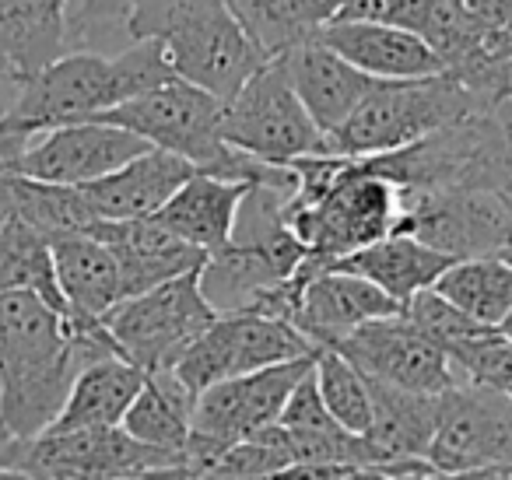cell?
Returning a JSON list of instances; mask_svg holds the SVG:
<instances>
[{"mask_svg":"<svg viewBox=\"0 0 512 480\" xmlns=\"http://www.w3.org/2000/svg\"><path fill=\"white\" fill-rule=\"evenodd\" d=\"M281 67H285L288 81L299 92V99L306 102V109L313 113V120L323 130H337L351 113H355L358 102L369 95V88L379 78H369L365 71H358L355 64L334 53L320 39H302L292 50L281 53Z\"/></svg>","mask_w":512,"mask_h":480,"instance_id":"20","label":"cell"},{"mask_svg":"<svg viewBox=\"0 0 512 480\" xmlns=\"http://www.w3.org/2000/svg\"><path fill=\"white\" fill-rule=\"evenodd\" d=\"M449 365L467 382L512 389V337H505V333H498L495 326H491L481 337L456 347V351L449 354Z\"/></svg>","mask_w":512,"mask_h":480,"instance_id":"35","label":"cell"},{"mask_svg":"<svg viewBox=\"0 0 512 480\" xmlns=\"http://www.w3.org/2000/svg\"><path fill=\"white\" fill-rule=\"evenodd\" d=\"M221 137L235 151H246L267 165H292L299 158L330 151L327 130L313 120L278 57L267 60L225 102Z\"/></svg>","mask_w":512,"mask_h":480,"instance_id":"7","label":"cell"},{"mask_svg":"<svg viewBox=\"0 0 512 480\" xmlns=\"http://www.w3.org/2000/svg\"><path fill=\"white\" fill-rule=\"evenodd\" d=\"M481 106L488 102L453 71L425 78H379L355 113L330 130L327 144L334 155H379L421 141Z\"/></svg>","mask_w":512,"mask_h":480,"instance_id":"5","label":"cell"},{"mask_svg":"<svg viewBox=\"0 0 512 480\" xmlns=\"http://www.w3.org/2000/svg\"><path fill=\"white\" fill-rule=\"evenodd\" d=\"M334 351H341L369 379L418 389V393H442L453 382H460V375L449 365L446 351L435 347L404 316V309L393 312V316L369 319L365 326H358L348 337L337 340Z\"/></svg>","mask_w":512,"mask_h":480,"instance_id":"14","label":"cell"},{"mask_svg":"<svg viewBox=\"0 0 512 480\" xmlns=\"http://www.w3.org/2000/svg\"><path fill=\"white\" fill-rule=\"evenodd\" d=\"M484 183L512 204V99L484 109Z\"/></svg>","mask_w":512,"mask_h":480,"instance_id":"36","label":"cell"},{"mask_svg":"<svg viewBox=\"0 0 512 480\" xmlns=\"http://www.w3.org/2000/svg\"><path fill=\"white\" fill-rule=\"evenodd\" d=\"M320 347L306 337L295 323L260 312H232L218 316L176 361V375L193 389L214 386L242 372H256L264 365H278L288 358H306Z\"/></svg>","mask_w":512,"mask_h":480,"instance_id":"12","label":"cell"},{"mask_svg":"<svg viewBox=\"0 0 512 480\" xmlns=\"http://www.w3.org/2000/svg\"><path fill=\"white\" fill-rule=\"evenodd\" d=\"M130 39H158L179 78L225 102L267 64L228 0H137Z\"/></svg>","mask_w":512,"mask_h":480,"instance_id":"3","label":"cell"},{"mask_svg":"<svg viewBox=\"0 0 512 480\" xmlns=\"http://www.w3.org/2000/svg\"><path fill=\"white\" fill-rule=\"evenodd\" d=\"M144 386V368L127 361L123 354H106L78 372L53 431L74 428H116L127 417L134 396ZM50 431V428H46Z\"/></svg>","mask_w":512,"mask_h":480,"instance_id":"24","label":"cell"},{"mask_svg":"<svg viewBox=\"0 0 512 480\" xmlns=\"http://www.w3.org/2000/svg\"><path fill=\"white\" fill-rule=\"evenodd\" d=\"M249 183H235V179H221L211 172H193L162 207L155 218L162 221L169 232L186 239L190 246L204 249L207 256L221 249L232 235L235 211L246 193Z\"/></svg>","mask_w":512,"mask_h":480,"instance_id":"23","label":"cell"},{"mask_svg":"<svg viewBox=\"0 0 512 480\" xmlns=\"http://www.w3.org/2000/svg\"><path fill=\"white\" fill-rule=\"evenodd\" d=\"M137 0H67V50L120 53L130 46V11Z\"/></svg>","mask_w":512,"mask_h":480,"instance_id":"33","label":"cell"},{"mask_svg":"<svg viewBox=\"0 0 512 480\" xmlns=\"http://www.w3.org/2000/svg\"><path fill=\"white\" fill-rule=\"evenodd\" d=\"M0 445H4V435H0Z\"/></svg>","mask_w":512,"mask_h":480,"instance_id":"45","label":"cell"},{"mask_svg":"<svg viewBox=\"0 0 512 480\" xmlns=\"http://www.w3.org/2000/svg\"><path fill=\"white\" fill-rule=\"evenodd\" d=\"M0 291H36L67 316L53 263V242L18 214L0 228Z\"/></svg>","mask_w":512,"mask_h":480,"instance_id":"30","label":"cell"},{"mask_svg":"<svg viewBox=\"0 0 512 480\" xmlns=\"http://www.w3.org/2000/svg\"><path fill=\"white\" fill-rule=\"evenodd\" d=\"M502 256H505V260H512V239H509V246H505V253H502Z\"/></svg>","mask_w":512,"mask_h":480,"instance_id":"44","label":"cell"},{"mask_svg":"<svg viewBox=\"0 0 512 480\" xmlns=\"http://www.w3.org/2000/svg\"><path fill=\"white\" fill-rule=\"evenodd\" d=\"M316 354L264 365L256 372L232 375V379H221L214 386L200 389L197 403H193V431L218 438V442H239V438L260 431L264 424L278 421L281 407L288 403L302 375L313 368Z\"/></svg>","mask_w":512,"mask_h":480,"instance_id":"15","label":"cell"},{"mask_svg":"<svg viewBox=\"0 0 512 480\" xmlns=\"http://www.w3.org/2000/svg\"><path fill=\"white\" fill-rule=\"evenodd\" d=\"M463 8H467L470 22L484 32V53H488L491 39L512 25V0H463Z\"/></svg>","mask_w":512,"mask_h":480,"instance_id":"39","label":"cell"},{"mask_svg":"<svg viewBox=\"0 0 512 480\" xmlns=\"http://www.w3.org/2000/svg\"><path fill=\"white\" fill-rule=\"evenodd\" d=\"M288 225L316 267H334L355 249L397 228L400 190L365 155H309L292 162Z\"/></svg>","mask_w":512,"mask_h":480,"instance_id":"2","label":"cell"},{"mask_svg":"<svg viewBox=\"0 0 512 480\" xmlns=\"http://www.w3.org/2000/svg\"><path fill=\"white\" fill-rule=\"evenodd\" d=\"M449 263H453V256L439 253L428 242L414 239L407 232H390L383 239L348 253L334 267L365 277L376 288H383L390 298H397L400 305H407L418 291L432 288Z\"/></svg>","mask_w":512,"mask_h":480,"instance_id":"22","label":"cell"},{"mask_svg":"<svg viewBox=\"0 0 512 480\" xmlns=\"http://www.w3.org/2000/svg\"><path fill=\"white\" fill-rule=\"evenodd\" d=\"M120 354L102 323H71L36 291H0V435L53 428L85 365Z\"/></svg>","mask_w":512,"mask_h":480,"instance_id":"1","label":"cell"},{"mask_svg":"<svg viewBox=\"0 0 512 480\" xmlns=\"http://www.w3.org/2000/svg\"><path fill=\"white\" fill-rule=\"evenodd\" d=\"M344 0H228L232 15L242 22L267 60L281 57L302 39H313L334 22Z\"/></svg>","mask_w":512,"mask_h":480,"instance_id":"28","label":"cell"},{"mask_svg":"<svg viewBox=\"0 0 512 480\" xmlns=\"http://www.w3.org/2000/svg\"><path fill=\"white\" fill-rule=\"evenodd\" d=\"M193 165L186 158L172 155L165 148H148L127 165L113 169L109 176L92 179L81 186L88 207L99 221H127V218H151L158 207L193 176Z\"/></svg>","mask_w":512,"mask_h":480,"instance_id":"19","label":"cell"},{"mask_svg":"<svg viewBox=\"0 0 512 480\" xmlns=\"http://www.w3.org/2000/svg\"><path fill=\"white\" fill-rule=\"evenodd\" d=\"M460 81H467L484 102H498V99H512V57L495 60V64L474 67L467 74H456Z\"/></svg>","mask_w":512,"mask_h":480,"instance_id":"38","label":"cell"},{"mask_svg":"<svg viewBox=\"0 0 512 480\" xmlns=\"http://www.w3.org/2000/svg\"><path fill=\"white\" fill-rule=\"evenodd\" d=\"M428 463L439 477H512V393L453 382L439 393Z\"/></svg>","mask_w":512,"mask_h":480,"instance_id":"9","label":"cell"},{"mask_svg":"<svg viewBox=\"0 0 512 480\" xmlns=\"http://www.w3.org/2000/svg\"><path fill=\"white\" fill-rule=\"evenodd\" d=\"M404 316L411 319V323L418 326V330L425 333L435 347H442L446 358L456 351V347L467 344V340H474V337H481L484 330H491V326L477 323L474 316H467L460 305H453L435 288L418 291V295L404 305Z\"/></svg>","mask_w":512,"mask_h":480,"instance_id":"34","label":"cell"},{"mask_svg":"<svg viewBox=\"0 0 512 480\" xmlns=\"http://www.w3.org/2000/svg\"><path fill=\"white\" fill-rule=\"evenodd\" d=\"M400 309H404V305H400L397 298H390L383 288H376V284L365 281V277L348 274V270H337V267H316L313 263L292 323L299 326L316 347H334L337 340L348 337L358 326H365L369 319L393 316V312H400Z\"/></svg>","mask_w":512,"mask_h":480,"instance_id":"16","label":"cell"},{"mask_svg":"<svg viewBox=\"0 0 512 480\" xmlns=\"http://www.w3.org/2000/svg\"><path fill=\"white\" fill-rule=\"evenodd\" d=\"M509 393H512V389H509Z\"/></svg>","mask_w":512,"mask_h":480,"instance_id":"46","label":"cell"},{"mask_svg":"<svg viewBox=\"0 0 512 480\" xmlns=\"http://www.w3.org/2000/svg\"><path fill=\"white\" fill-rule=\"evenodd\" d=\"M127 102L116 57L92 50H67L22 85L11 113L0 120V134L32 141L67 123L99 120L106 109Z\"/></svg>","mask_w":512,"mask_h":480,"instance_id":"10","label":"cell"},{"mask_svg":"<svg viewBox=\"0 0 512 480\" xmlns=\"http://www.w3.org/2000/svg\"><path fill=\"white\" fill-rule=\"evenodd\" d=\"M0 473L18 477H179V456L116 428L43 431L0 445Z\"/></svg>","mask_w":512,"mask_h":480,"instance_id":"6","label":"cell"},{"mask_svg":"<svg viewBox=\"0 0 512 480\" xmlns=\"http://www.w3.org/2000/svg\"><path fill=\"white\" fill-rule=\"evenodd\" d=\"M495 330H498V333H505V337H512V309L505 312V316H502V323H498Z\"/></svg>","mask_w":512,"mask_h":480,"instance_id":"43","label":"cell"},{"mask_svg":"<svg viewBox=\"0 0 512 480\" xmlns=\"http://www.w3.org/2000/svg\"><path fill=\"white\" fill-rule=\"evenodd\" d=\"M313 368H316V386H320L323 403H327L330 414L348 431L365 435L372 424V393L362 368L351 365L334 347H320Z\"/></svg>","mask_w":512,"mask_h":480,"instance_id":"32","label":"cell"},{"mask_svg":"<svg viewBox=\"0 0 512 480\" xmlns=\"http://www.w3.org/2000/svg\"><path fill=\"white\" fill-rule=\"evenodd\" d=\"M151 144L134 130L116 127L106 120L67 123V127L36 134L25 144L22 155L11 162V176L43 179V183L85 186L92 179L109 176L113 169L127 165Z\"/></svg>","mask_w":512,"mask_h":480,"instance_id":"13","label":"cell"},{"mask_svg":"<svg viewBox=\"0 0 512 480\" xmlns=\"http://www.w3.org/2000/svg\"><path fill=\"white\" fill-rule=\"evenodd\" d=\"M193 403L197 393L179 379L176 368H162L144 375V386L130 403L123 428L151 449L183 456V445L193 431Z\"/></svg>","mask_w":512,"mask_h":480,"instance_id":"26","label":"cell"},{"mask_svg":"<svg viewBox=\"0 0 512 480\" xmlns=\"http://www.w3.org/2000/svg\"><path fill=\"white\" fill-rule=\"evenodd\" d=\"M4 176H8L11 197H15V214L29 221L32 228H39L50 242L67 232H88L99 221L88 207L81 186L43 183V179L11 176V172H4Z\"/></svg>","mask_w":512,"mask_h":480,"instance_id":"31","label":"cell"},{"mask_svg":"<svg viewBox=\"0 0 512 480\" xmlns=\"http://www.w3.org/2000/svg\"><path fill=\"white\" fill-rule=\"evenodd\" d=\"M218 319L214 305L200 291V270L179 274L148 291L127 295L106 312L102 326L116 351L144 375L176 368L183 351Z\"/></svg>","mask_w":512,"mask_h":480,"instance_id":"8","label":"cell"},{"mask_svg":"<svg viewBox=\"0 0 512 480\" xmlns=\"http://www.w3.org/2000/svg\"><path fill=\"white\" fill-rule=\"evenodd\" d=\"M67 53V0H0V60L22 81Z\"/></svg>","mask_w":512,"mask_h":480,"instance_id":"25","label":"cell"},{"mask_svg":"<svg viewBox=\"0 0 512 480\" xmlns=\"http://www.w3.org/2000/svg\"><path fill=\"white\" fill-rule=\"evenodd\" d=\"M439 295L460 305L484 326H498L512 309V260L505 256H467L453 260L432 284Z\"/></svg>","mask_w":512,"mask_h":480,"instance_id":"29","label":"cell"},{"mask_svg":"<svg viewBox=\"0 0 512 480\" xmlns=\"http://www.w3.org/2000/svg\"><path fill=\"white\" fill-rule=\"evenodd\" d=\"M393 232L414 235L453 260L502 256L512 239V204L498 190L477 183L400 190V218Z\"/></svg>","mask_w":512,"mask_h":480,"instance_id":"11","label":"cell"},{"mask_svg":"<svg viewBox=\"0 0 512 480\" xmlns=\"http://www.w3.org/2000/svg\"><path fill=\"white\" fill-rule=\"evenodd\" d=\"M15 218V197H11V186H8V176L0 172V228L8 225Z\"/></svg>","mask_w":512,"mask_h":480,"instance_id":"42","label":"cell"},{"mask_svg":"<svg viewBox=\"0 0 512 480\" xmlns=\"http://www.w3.org/2000/svg\"><path fill=\"white\" fill-rule=\"evenodd\" d=\"M88 232L113 249L123 274V298L165 284L179 274L200 270L207 260L204 249L190 246L176 232H169L155 214L127 221H95Z\"/></svg>","mask_w":512,"mask_h":480,"instance_id":"17","label":"cell"},{"mask_svg":"<svg viewBox=\"0 0 512 480\" xmlns=\"http://www.w3.org/2000/svg\"><path fill=\"white\" fill-rule=\"evenodd\" d=\"M22 85L25 81L18 78L15 71H11L8 60H0V120L11 113V106L18 102V95H22Z\"/></svg>","mask_w":512,"mask_h":480,"instance_id":"40","label":"cell"},{"mask_svg":"<svg viewBox=\"0 0 512 480\" xmlns=\"http://www.w3.org/2000/svg\"><path fill=\"white\" fill-rule=\"evenodd\" d=\"M505 57H512V25L509 29H502L495 39L488 43V53H484V64H495V60H505ZM481 64V67H484Z\"/></svg>","mask_w":512,"mask_h":480,"instance_id":"41","label":"cell"},{"mask_svg":"<svg viewBox=\"0 0 512 480\" xmlns=\"http://www.w3.org/2000/svg\"><path fill=\"white\" fill-rule=\"evenodd\" d=\"M369 393L372 424L365 435L390 459L425 456L435 431V417H439V393H418V389L390 386V382L376 379H369Z\"/></svg>","mask_w":512,"mask_h":480,"instance_id":"27","label":"cell"},{"mask_svg":"<svg viewBox=\"0 0 512 480\" xmlns=\"http://www.w3.org/2000/svg\"><path fill=\"white\" fill-rule=\"evenodd\" d=\"M316 39L327 43L334 53H341L348 64H355L369 78H425V74L446 71L442 57L425 36L411 29H397V25L334 18L316 32Z\"/></svg>","mask_w":512,"mask_h":480,"instance_id":"18","label":"cell"},{"mask_svg":"<svg viewBox=\"0 0 512 480\" xmlns=\"http://www.w3.org/2000/svg\"><path fill=\"white\" fill-rule=\"evenodd\" d=\"M99 120L134 130L151 148H165L186 158L197 172H211V176L235 179V183H256L278 169V165H267L225 144L221 137L225 99L183 78H172L151 92L134 95V99L106 109Z\"/></svg>","mask_w":512,"mask_h":480,"instance_id":"4","label":"cell"},{"mask_svg":"<svg viewBox=\"0 0 512 480\" xmlns=\"http://www.w3.org/2000/svg\"><path fill=\"white\" fill-rule=\"evenodd\" d=\"M57 281L71 323H102L123 298V274L113 249L92 232H67L53 239Z\"/></svg>","mask_w":512,"mask_h":480,"instance_id":"21","label":"cell"},{"mask_svg":"<svg viewBox=\"0 0 512 480\" xmlns=\"http://www.w3.org/2000/svg\"><path fill=\"white\" fill-rule=\"evenodd\" d=\"M435 0H344L337 18H362V22H383L397 29L425 32Z\"/></svg>","mask_w":512,"mask_h":480,"instance_id":"37","label":"cell"}]
</instances>
